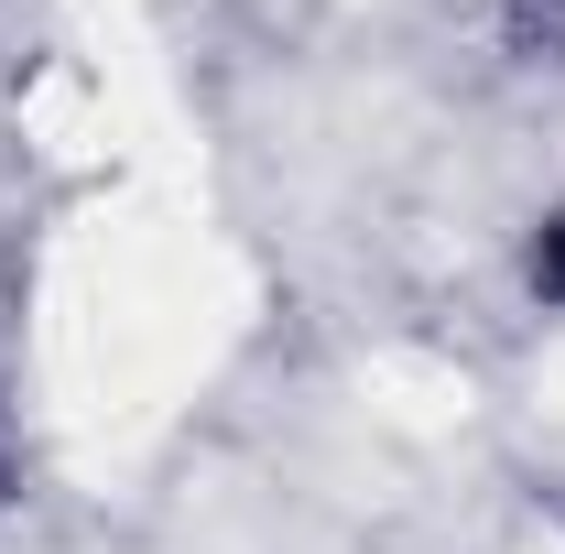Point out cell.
<instances>
[{
  "label": "cell",
  "instance_id": "6da1fadb",
  "mask_svg": "<svg viewBox=\"0 0 565 554\" xmlns=\"http://www.w3.org/2000/svg\"><path fill=\"white\" fill-rule=\"evenodd\" d=\"M522 283H533L544 316H565V207H544L533 228H522Z\"/></svg>",
  "mask_w": 565,
  "mask_h": 554
},
{
  "label": "cell",
  "instance_id": "7a4b0ae2",
  "mask_svg": "<svg viewBox=\"0 0 565 554\" xmlns=\"http://www.w3.org/2000/svg\"><path fill=\"white\" fill-rule=\"evenodd\" d=\"M11 489H22V468H11V446H0V511H11Z\"/></svg>",
  "mask_w": 565,
  "mask_h": 554
}]
</instances>
